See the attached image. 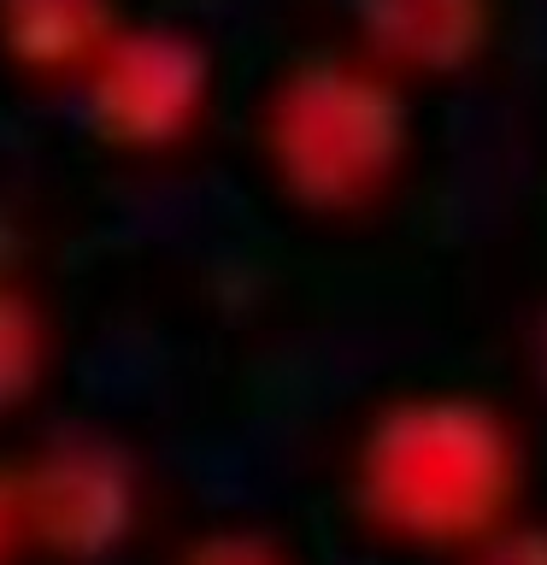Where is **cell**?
<instances>
[{
  "label": "cell",
  "instance_id": "277c9868",
  "mask_svg": "<svg viewBox=\"0 0 547 565\" xmlns=\"http://www.w3.org/2000/svg\"><path fill=\"white\" fill-rule=\"evenodd\" d=\"M42 365H47V318L30 289H18L0 271V413H12L18 401L35 395Z\"/></svg>",
  "mask_w": 547,
  "mask_h": 565
},
{
  "label": "cell",
  "instance_id": "7a4b0ae2",
  "mask_svg": "<svg viewBox=\"0 0 547 565\" xmlns=\"http://www.w3.org/2000/svg\"><path fill=\"white\" fill-rule=\"evenodd\" d=\"M24 483V536H35L53 554H88L100 547L112 524V494H106V466L77 441L35 454L18 466Z\"/></svg>",
  "mask_w": 547,
  "mask_h": 565
},
{
  "label": "cell",
  "instance_id": "3957f363",
  "mask_svg": "<svg viewBox=\"0 0 547 565\" xmlns=\"http://www.w3.org/2000/svg\"><path fill=\"white\" fill-rule=\"evenodd\" d=\"M112 42V0H0V53L30 77H88Z\"/></svg>",
  "mask_w": 547,
  "mask_h": 565
},
{
  "label": "cell",
  "instance_id": "6da1fadb",
  "mask_svg": "<svg viewBox=\"0 0 547 565\" xmlns=\"http://www.w3.org/2000/svg\"><path fill=\"white\" fill-rule=\"evenodd\" d=\"M201 88V60L183 35L118 30V42L88 65V118L106 141H153L183 124Z\"/></svg>",
  "mask_w": 547,
  "mask_h": 565
},
{
  "label": "cell",
  "instance_id": "5b68a950",
  "mask_svg": "<svg viewBox=\"0 0 547 565\" xmlns=\"http://www.w3.org/2000/svg\"><path fill=\"white\" fill-rule=\"evenodd\" d=\"M18 536H24V483L12 459H0V565H12Z\"/></svg>",
  "mask_w": 547,
  "mask_h": 565
}]
</instances>
